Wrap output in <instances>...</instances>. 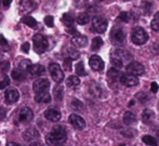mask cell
<instances>
[{"instance_id":"cell-10","label":"cell","mask_w":159,"mask_h":146,"mask_svg":"<svg viewBox=\"0 0 159 146\" xmlns=\"http://www.w3.org/2000/svg\"><path fill=\"white\" fill-rule=\"evenodd\" d=\"M127 71H129L130 74L134 75V76H140V75H143V74H144L145 68H144V66L141 64V63L132 62L127 66Z\"/></svg>"},{"instance_id":"cell-50","label":"cell","mask_w":159,"mask_h":146,"mask_svg":"<svg viewBox=\"0 0 159 146\" xmlns=\"http://www.w3.org/2000/svg\"><path fill=\"white\" fill-rule=\"evenodd\" d=\"M7 146H22V145L17 144V143H13V142H11V143H8V144H7Z\"/></svg>"},{"instance_id":"cell-12","label":"cell","mask_w":159,"mask_h":146,"mask_svg":"<svg viewBox=\"0 0 159 146\" xmlns=\"http://www.w3.org/2000/svg\"><path fill=\"white\" fill-rule=\"evenodd\" d=\"M89 64H90L91 68L95 71H101L104 68V62L98 55H92L89 60Z\"/></svg>"},{"instance_id":"cell-40","label":"cell","mask_w":159,"mask_h":146,"mask_svg":"<svg viewBox=\"0 0 159 146\" xmlns=\"http://www.w3.org/2000/svg\"><path fill=\"white\" fill-rule=\"evenodd\" d=\"M119 20L124 22H129L130 21V14L128 12H122L119 15Z\"/></svg>"},{"instance_id":"cell-46","label":"cell","mask_w":159,"mask_h":146,"mask_svg":"<svg viewBox=\"0 0 159 146\" xmlns=\"http://www.w3.org/2000/svg\"><path fill=\"white\" fill-rule=\"evenodd\" d=\"M6 109L3 108V107H0V121L3 120L4 117H6Z\"/></svg>"},{"instance_id":"cell-31","label":"cell","mask_w":159,"mask_h":146,"mask_svg":"<svg viewBox=\"0 0 159 146\" xmlns=\"http://www.w3.org/2000/svg\"><path fill=\"white\" fill-rule=\"evenodd\" d=\"M76 74L78 76H84L87 75V71H84V63L82 62H79L76 64Z\"/></svg>"},{"instance_id":"cell-18","label":"cell","mask_w":159,"mask_h":146,"mask_svg":"<svg viewBox=\"0 0 159 146\" xmlns=\"http://www.w3.org/2000/svg\"><path fill=\"white\" fill-rule=\"evenodd\" d=\"M28 73L32 76H41L44 74V67L40 64H32L28 68Z\"/></svg>"},{"instance_id":"cell-23","label":"cell","mask_w":159,"mask_h":146,"mask_svg":"<svg viewBox=\"0 0 159 146\" xmlns=\"http://www.w3.org/2000/svg\"><path fill=\"white\" fill-rule=\"evenodd\" d=\"M135 121H136V117L133 113H131V112H127L124 115V122L126 123V125H133V123H135Z\"/></svg>"},{"instance_id":"cell-6","label":"cell","mask_w":159,"mask_h":146,"mask_svg":"<svg viewBox=\"0 0 159 146\" xmlns=\"http://www.w3.org/2000/svg\"><path fill=\"white\" fill-rule=\"evenodd\" d=\"M49 71H50V75L51 77L53 78V80H54L55 82H62L64 79V73L63 71L61 69V67H60L59 64H57V63H52V64H50V66H49Z\"/></svg>"},{"instance_id":"cell-32","label":"cell","mask_w":159,"mask_h":146,"mask_svg":"<svg viewBox=\"0 0 159 146\" xmlns=\"http://www.w3.org/2000/svg\"><path fill=\"white\" fill-rule=\"evenodd\" d=\"M103 44V40L101 39L100 37H95L94 39L92 40V44H91V48H92V50H98V49L102 47Z\"/></svg>"},{"instance_id":"cell-13","label":"cell","mask_w":159,"mask_h":146,"mask_svg":"<svg viewBox=\"0 0 159 146\" xmlns=\"http://www.w3.org/2000/svg\"><path fill=\"white\" fill-rule=\"evenodd\" d=\"M120 82H121L124 86L127 87H134L136 84H139V79L134 75L130 74V75H121L120 77Z\"/></svg>"},{"instance_id":"cell-51","label":"cell","mask_w":159,"mask_h":146,"mask_svg":"<svg viewBox=\"0 0 159 146\" xmlns=\"http://www.w3.org/2000/svg\"><path fill=\"white\" fill-rule=\"evenodd\" d=\"M30 146H41L39 144V143H37V142H35V143H32V144H30Z\"/></svg>"},{"instance_id":"cell-48","label":"cell","mask_w":159,"mask_h":146,"mask_svg":"<svg viewBox=\"0 0 159 146\" xmlns=\"http://www.w3.org/2000/svg\"><path fill=\"white\" fill-rule=\"evenodd\" d=\"M151 90H152V92L156 93V92L158 91V84H156V82H153V84H152V86H151Z\"/></svg>"},{"instance_id":"cell-29","label":"cell","mask_w":159,"mask_h":146,"mask_svg":"<svg viewBox=\"0 0 159 146\" xmlns=\"http://www.w3.org/2000/svg\"><path fill=\"white\" fill-rule=\"evenodd\" d=\"M66 84L68 87H76L80 84V80H79V78L76 77V76H69Z\"/></svg>"},{"instance_id":"cell-20","label":"cell","mask_w":159,"mask_h":146,"mask_svg":"<svg viewBox=\"0 0 159 146\" xmlns=\"http://www.w3.org/2000/svg\"><path fill=\"white\" fill-rule=\"evenodd\" d=\"M154 117H155V114H154V112L152 109H145L142 114V120L144 123L148 125L154 120Z\"/></svg>"},{"instance_id":"cell-24","label":"cell","mask_w":159,"mask_h":146,"mask_svg":"<svg viewBox=\"0 0 159 146\" xmlns=\"http://www.w3.org/2000/svg\"><path fill=\"white\" fill-rule=\"evenodd\" d=\"M12 78L14 80H24L26 78V76H25V71H22V69H14V71H12Z\"/></svg>"},{"instance_id":"cell-35","label":"cell","mask_w":159,"mask_h":146,"mask_svg":"<svg viewBox=\"0 0 159 146\" xmlns=\"http://www.w3.org/2000/svg\"><path fill=\"white\" fill-rule=\"evenodd\" d=\"M67 51H68V52H67V54H68L69 58H71V60H76V58H78V57H80L79 52H78V51L76 50V49L69 48Z\"/></svg>"},{"instance_id":"cell-7","label":"cell","mask_w":159,"mask_h":146,"mask_svg":"<svg viewBox=\"0 0 159 146\" xmlns=\"http://www.w3.org/2000/svg\"><path fill=\"white\" fill-rule=\"evenodd\" d=\"M125 33L121 28L119 27H116V28H113V30L111 31V41L113 42V44H122L125 41Z\"/></svg>"},{"instance_id":"cell-22","label":"cell","mask_w":159,"mask_h":146,"mask_svg":"<svg viewBox=\"0 0 159 146\" xmlns=\"http://www.w3.org/2000/svg\"><path fill=\"white\" fill-rule=\"evenodd\" d=\"M35 100L37 101L38 103H49L51 101V96H50V94L48 93V91H47V92L36 94Z\"/></svg>"},{"instance_id":"cell-27","label":"cell","mask_w":159,"mask_h":146,"mask_svg":"<svg viewBox=\"0 0 159 146\" xmlns=\"http://www.w3.org/2000/svg\"><path fill=\"white\" fill-rule=\"evenodd\" d=\"M90 21V16H89L87 13H80L77 17V22L80 25H84V24H88Z\"/></svg>"},{"instance_id":"cell-15","label":"cell","mask_w":159,"mask_h":146,"mask_svg":"<svg viewBox=\"0 0 159 146\" xmlns=\"http://www.w3.org/2000/svg\"><path fill=\"white\" fill-rule=\"evenodd\" d=\"M44 117L50 121H59L61 119V113L55 108H49L44 113Z\"/></svg>"},{"instance_id":"cell-21","label":"cell","mask_w":159,"mask_h":146,"mask_svg":"<svg viewBox=\"0 0 159 146\" xmlns=\"http://www.w3.org/2000/svg\"><path fill=\"white\" fill-rule=\"evenodd\" d=\"M120 77H121V76H120L119 71H117V69L111 68L108 71H107V78H108L109 81L116 82V81H118V80L120 79Z\"/></svg>"},{"instance_id":"cell-52","label":"cell","mask_w":159,"mask_h":146,"mask_svg":"<svg viewBox=\"0 0 159 146\" xmlns=\"http://www.w3.org/2000/svg\"><path fill=\"white\" fill-rule=\"evenodd\" d=\"M2 17H3V16H2V14H1V13H0V22L2 21Z\"/></svg>"},{"instance_id":"cell-8","label":"cell","mask_w":159,"mask_h":146,"mask_svg":"<svg viewBox=\"0 0 159 146\" xmlns=\"http://www.w3.org/2000/svg\"><path fill=\"white\" fill-rule=\"evenodd\" d=\"M49 88H50V82L47 79H38L33 84V90L36 94L47 92Z\"/></svg>"},{"instance_id":"cell-37","label":"cell","mask_w":159,"mask_h":146,"mask_svg":"<svg viewBox=\"0 0 159 146\" xmlns=\"http://www.w3.org/2000/svg\"><path fill=\"white\" fill-rule=\"evenodd\" d=\"M9 68H10V63L9 62H2L0 63V73L1 74H7L9 71Z\"/></svg>"},{"instance_id":"cell-19","label":"cell","mask_w":159,"mask_h":146,"mask_svg":"<svg viewBox=\"0 0 159 146\" xmlns=\"http://www.w3.org/2000/svg\"><path fill=\"white\" fill-rule=\"evenodd\" d=\"M23 138L25 139V141H33L35 140V139H38L39 138V133H38V131L36 129H34V128H30V129L26 130L25 132L23 133Z\"/></svg>"},{"instance_id":"cell-56","label":"cell","mask_w":159,"mask_h":146,"mask_svg":"<svg viewBox=\"0 0 159 146\" xmlns=\"http://www.w3.org/2000/svg\"><path fill=\"white\" fill-rule=\"evenodd\" d=\"M0 1H1V0H0Z\"/></svg>"},{"instance_id":"cell-14","label":"cell","mask_w":159,"mask_h":146,"mask_svg":"<svg viewBox=\"0 0 159 146\" xmlns=\"http://www.w3.org/2000/svg\"><path fill=\"white\" fill-rule=\"evenodd\" d=\"M4 98H6V102L9 103V104H12V103H15L20 98L19 92L15 89H9L6 91V94H4Z\"/></svg>"},{"instance_id":"cell-9","label":"cell","mask_w":159,"mask_h":146,"mask_svg":"<svg viewBox=\"0 0 159 146\" xmlns=\"http://www.w3.org/2000/svg\"><path fill=\"white\" fill-rule=\"evenodd\" d=\"M92 26L93 29L96 31V33H104L107 28V21L104 19V17H101V16H95L93 19L92 22Z\"/></svg>"},{"instance_id":"cell-39","label":"cell","mask_w":159,"mask_h":146,"mask_svg":"<svg viewBox=\"0 0 159 146\" xmlns=\"http://www.w3.org/2000/svg\"><path fill=\"white\" fill-rule=\"evenodd\" d=\"M44 23H46L47 26H49V27H53L54 26V20H53L52 16H46L44 17Z\"/></svg>"},{"instance_id":"cell-49","label":"cell","mask_w":159,"mask_h":146,"mask_svg":"<svg viewBox=\"0 0 159 146\" xmlns=\"http://www.w3.org/2000/svg\"><path fill=\"white\" fill-rule=\"evenodd\" d=\"M12 2V0H3V6L4 7H9Z\"/></svg>"},{"instance_id":"cell-3","label":"cell","mask_w":159,"mask_h":146,"mask_svg":"<svg viewBox=\"0 0 159 146\" xmlns=\"http://www.w3.org/2000/svg\"><path fill=\"white\" fill-rule=\"evenodd\" d=\"M131 40L135 44H144L148 40V35L142 27H136L132 30Z\"/></svg>"},{"instance_id":"cell-1","label":"cell","mask_w":159,"mask_h":146,"mask_svg":"<svg viewBox=\"0 0 159 146\" xmlns=\"http://www.w3.org/2000/svg\"><path fill=\"white\" fill-rule=\"evenodd\" d=\"M67 138V132L63 125H55L52 131L47 135L46 142L49 145H59L65 142Z\"/></svg>"},{"instance_id":"cell-5","label":"cell","mask_w":159,"mask_h":146,"mask_svg":"<svg viewBox=\"0 0 159 146\" xmlns=\"http://www.w3.org/2000/svg\"><path fill=\"white\" fill-rule=\"evenodd\" d=\"M33 117H34V114H33L32 109H30V107H23V108H21L19 111L14 122L17 123V125H20V123H27L32 120Z\"/></svg>"},{"instance_id":"cell-16","label":"cell","mask_w":159,"mask_h":146,"mask_svg":"<svg viewBox=\"0 0 159 146\" xmlns=\"http://www.w3.org/2000/svg\"><path fill=\"white\" fill-rule=\"evenodd\" d=\"M71 43L77 48H84L88 44V38L81 35L75 36V37L71 38Z\"/></svg>"},{"instance_id":"cell-30","label":"cell","mask_w":159,"mask_h":146,"mask_svg":"<svg viewBox=\"0 0 159 146\" xmlns=\"http://www.w3.org/2000/svg\"><path fill=\"white\" fill-rule=\"evenodd\" d=\"M151 27L153 30L155 31H159V12H157L154 16V19L152 20L151 23Z\"/></svg>"},{"instance_id":"cell-33","label":"cell","mask_w":159,"mask_h":146,"mask_svg":"<svg viewBox=\"0 0 159 146\" xmlns=\"http://www.w3.org/2000/svg\"><path fill=\"white\" fill-rule=\"evenodd\" d=\"M53 93H54V96L57 100L61 101L63 98V88L61 86H57L53 90Z\"/></svg>"},{"instance_id":"cell-28","label":"cell","mask_w":159,"mask_h":146,"mask_svg":"<svg viewBox=\"0 0 159 146\" xmlns=\"http://www.w3.org/2000/svg\"><path fill=\"white\" fill-rule=\"evenodd\" d=\"M62 22H63V24L65 26H67V27H71L74 24V19L73 16H71L70 14H64L63 17H62Z\"/></svg>"},{"instance_id":"cell-26","label":"cell","mask_w":159,"mask_h":146,"mask_svg":"<svg viewBox=\"0 0 159 146\" xmlns=\"http://www.w3.org/2000/svg\"><path fill=\"white\" fill-rule=\"evenodd\" d=\"M22 23L26 24V25L32 28H35L36 26H37V21L32 16H24L23 19H22Z\"/></svg>"},{"instance_id":"cell-53","label":"cell","mask_w":159,"mask_h":146,"mask_svg":"<svg viewBox=\"0 0 159 146\" xmlns=\"http://www.w3.org/2000/svg\"><path fill=\"white\" fill-rule=\"evenodd\" d=\"M157 134H158V143H159V132H158V133H157Z\"/></svg>"},{"instance_id":"cell-11","label":"cell","mask_w":159,"mask_h":146,"mask_svg":"<svg viewBox=\"0 0 159 146\" xmlns=\"http://www.w3.org/2000/svg\"><path fill=\"white\" fill-rule=\"evenodd\" d=\"M68 121H69V123L77 130H82L86 127V122H84V118L76 115V114H71L68 118Z\"/></svg>"},{"instance_id":"cell-44","label":"cell","mask_w":159,"mask_h":146,"mask_svg":"<svg viewBox=\"0 0 159 146\" xmlns=\"http://www.w3.org/2000/svg\"><path fill=\"white\" fill-rule=\"evenodd\" d=\"M30 49V42H25V43H24L23 46H22V51H23V52H25V53H28Z\"/></svg>"},{"instance_id":"cell-47","label":"cell","mask_w":159,"mask_h":146,"mask_svg":"<svg viewBox=\"0 0 159 146\" xmlns=\"http://www.w3.org/2000/svg\"><path fill=\"white\" fill-rule=\"evenodd\" d=\"M7 44H8L7 39L3 37V35H0V46H7Z\"/></svg>"},{"instance_id":"cell-36","label":"cell","mask_w":159,"mask_h":146,"mask_svg":"<svg viewBox=\"0 0 159 146\" xmlns=\"http://www.w3.org/2000/svg\"><path fill=\"white\" fill-rule=\"evenodd\" d=\"M30 65H32V63H30V60H24L20 63V69H22V71H28V68H30Z\"/></svg>"},{"instance_id":"cell-42","label":"cell","mask_w":159,"mask_h":146,"mask_svg":"<svg viewBox=\"0 0 159 146\" xmlns=\"http://www.w3.org/2000/svg\"><path fill=\"white\" fill-rule=\"evenodd\" d=\"M10 84V79L8 77H4L2 81H0V89H4L6 87H8Z\"/></svg>"},{"instance_id":"cell-4","label":"cell","mask_w":159,"mask_h":146,"mask_svg":"<svg viewBox=\"0 0 159 146\" xmlns=\"http://www.w3.org/2000/svg\"><path fill=\"white\" fill-rule=\"evenodd\" d=\"M33 41L34 50L37 53H43L48 49V39L43 35H40V34L35 35L33 38Z\"/></svg>"},{"instance_id":"cell-45","label":"cell","mask_w":159,"mask_h":146,"mask_svg":"<svg viewBox=\"0 0 159 146\" xmlns=\"http://www.w3.org/2000/svg\"><path fill=\"white\" fill-rule=\"evenodd\" d=\"M87 4V0H76V6L79 8H84Z\"/></svg>"},{"instance_id":"cell-41","label":"cell","mask_w":159,"mask_h":146,"mask_svg":"<svg viewBox=\"0 0 159 146\" xmlns=\"http://www.w3.org/2000/svg\"><path fill=\"white\" fill-rule=\"evenodd\" d=\"M136 98H139V101H140V102H143V103H144L145 101H146L147 98H148V96H147L146 94L144 93V92H139V93L136 94Z\"/></svg>"},{"instance_id":"cell-17","label":"cell","mask_w":159,"mask_h":146,"mask_svg":"<svg viewBox=\"0 0 159 146\" xmlns=\"http://www.w3.org/2000/svg\"><path fill=\"white\" fill-rule=\"evenodd\" d=\"M34 10V1L33 0H21L20 2V11L22 13H28Z\"/></svg>"},{"instance_id":"cell-43","label":"cell","mask_w":159,"mask_h":146,"mask_svg":"<svg viewBox=\"0 0 159 146\" xmlns=\"http://www.w3.org/2000/svg\"><path fill=\"white\" fill-rule=\"evenodd\" d=\"M64 66L67 71H71V58H66L64 61Z\"/></svg>"},{"instance_id":"cell-25","label":"cell","mask_w":159,"mask_h":146,"mask_svg":"<svg viewBox=\"0 0 159 146\" xmlns=\"http://www.w3.org/2000/svg\"><path fill=\"white\" fill-rule=\"evenodd\" d=\"M142 141H143V143L146 144L147 146H157L158 145L156 139H154L153 136H151V135H144L142 138Z\"/></svg>"},{"instance_id":"cell-55","label":"cell","mask_w":159,"mask_h":146,"mask_svg":"<svg viewBox=\"0 0 159 146\" xmlns=\"http://www.w3.org/2000/svg\"><path fill=\"white\" fill-rule=\"evenodd\" d=\"M119 146H125V145H119Z\"/></svg>"},{"instance_id":"cell-2","label":"cell","mask_w":159,"mask_h":146,"mask_svg":"<svg viewBox=\"0 0 159 146\" xmlns=\"http://www.w3.org/2000/svg\"><path fill=\"white\" fill-rule=\"evenodd\" d=\"M132 60V55L130 54L128 51H124V50H115L111 52V62L113 65H115L116 67L120 68L124 65H126L129 61Z\"/></svg>"},{"instance_id":"cell-54","label":"cell","mask_w":159,"mask_h":146,"mask_svg":"<svg viewBox=\"0 0 159 146\" xmlns=\"http://www.w3.org/2000/svg\"><path fill=\"white\" fill-rule=\"evenodd\" d=\"M96 1H102V0H96Z\"/></svg>"},{"instance_id":"cell-38","label":"cell","mask_w":159,"mask_h":146,"mask_svg":"<svg viewBox=\"0 0 159 146\" xmlns=\"http://www.w3.org/2000/svg\"><path fill=\"white\" fill-rule=\"evenodd\" d=\"M71 107H73L74 109H76V111H80V109H82L84 105H82V103L80 102V101L74 100L73 102H71Z\"/></svg>"},{"instance_id":"cell-34","label":"cell","mask_w":159,"mask_h":146,"mask_svg":"<svg viewBox=\"0 0 159 146\" xmlns=\"http://www.w3.org/2000/svg\"><path fill=\"white\" fill-rule=\"evenodd\" d=\"M141 6L144 9L145 12H148V11H151L152 6H153V0H142Z\"/></svg>"}]
</instances>
